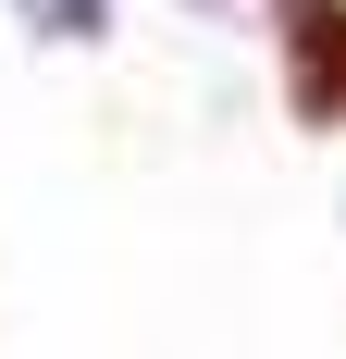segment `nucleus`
Instances as JSON below:
<instances>
[{"label":"nucleus","mask_w":346,"mask_h":359,"mask_svg":"<svg viewBox=\"0 0 346 359\" xmlns=\"http://www.w3.org/2000/svg\"><path fill=\"white\" fill-rule=\"evenodd\" d=\"M284 13V100L297 124H346V0H272Z\"/></svg>","instance_id":"obj_1"},{"label":"nucleus","mask_w":346,"mask_h":359,"mask_svg":"<svg viewBox=\"0 0 346 359\" xmlns=\"http://www.w3.org/2000/svg\"><path fill=\"white\" fill-rule=\"evenodd\" d=\"M25 13H37L50 37H99V0H25Z\"/></svg>","instance_id":"obj_2"}]
</instances>
